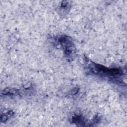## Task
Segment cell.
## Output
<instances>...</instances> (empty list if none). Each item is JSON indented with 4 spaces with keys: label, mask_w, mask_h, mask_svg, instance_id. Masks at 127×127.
<instances>
[{
    "label": "cell",
    "mask_w": 127,
    "mask_h": 127,
    "mask_svg": "<svg viewBox=\"0 0 127 127\" xmlns=\"http://www.w3.org/2000/svg\"><path fill=\"white\" fill-rule=\"evenodd\" d=\"M86 72L91 75L119 85H124L123 70L119 67L109 68L90 60L87 57L83 59Z\"/></svg>",
    "instance_id": "6da1fadb"
},
{
    "label": "cell",
    "mask_w": 127,
    "mask_h": 127,
    "mask_svg": "<svg viewBox=\"0 0 127 127\" xmlns=\"http://www.w3.org/2000/svg\"><path fill=\"white\" fill-rule=\"evenodd\" d=\"M56 41L66 58L72 59L75 55L76 48L72 38L67 35H61L56 38Z\"/></svg>",
    "instance_id": "7a4b0ae2"
},
{
    "label": "cell",
    "mask_w": 127,
    "mask_h": 127,
    "mask_svg": "<svg viewBox=\"0 0 127 127\" xmlns=\"http://www.w3.org/2000/svg\"><path fill=\"white\" fill-rule=\"evenodd\" d=\"M70 122L80 126H88V124H89L90 126V123L88 122L86 119H85L82 115L78 114H75L71 116L70 118Z\"/></svg>",
    "instance_id": "3957f363"
},
{
    "label": "cell",
    "mask_w": 127,
    "mask_h": 127,
    "mask_svg": "<svg viewBox=\"0 0 127 127\" xmlns=\"http://www.w3.org/2000/svg\"><path fill=\"white\" fill-rule=\"evenodd\" d=\"M69 1H62L57 7V12L61 16H65L69 12L71 4Z\"/></svg>",
    "instance_id": "277c9868"
},
{
    "label": "cell",
    "mask_w": 127,
    "mask_h": 127,
    "mask_svg": "<svg viewBox=\"0 0 127 127\" xmlns=\"http://www.w3.org/2000/svg\"><path fill=\"white\" fill-rule=\"evenodd\" d=\"M19 89L15 88L6 87L3 89L0 92L1 97H12L19 94Z\"/></svg>",
    "instance_id": "5b68a950"
},
{
    "label": "cell",
    "mask_w": 127,
    "mask_h": 127,
    "mask_svg": "<svg viewBox=\"0 0 127 127\" xmlns=\"http://www.w3.org/2000/svg\"><path fill=\"white\" fill-rule=\"evenodd\" d=\"M14 112L12 110H10L1 114L0 117V123H6L8 120L11 119L14 116Z\"/></svg>",
    "instance_id": "8992f818"
}]
</instances>
